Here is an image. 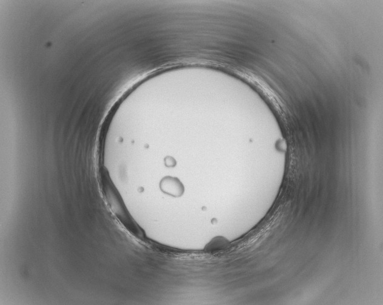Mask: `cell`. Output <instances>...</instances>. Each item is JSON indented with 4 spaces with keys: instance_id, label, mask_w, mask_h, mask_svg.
I'll return each mask as SVG.
<instances>
[{
    "instance_id": "6da1fadb",
    "label": "cell",
    "mask_w": 383,
    "mask_h": 305,
    "mask_svg": "<svg viewBox=\"0 0 383 305\" xmlns=\"http://www.w3.org/2000/svg\"><path fill=\"white\" fill-rule=\"evenodd\" d=\"M161 186L165 193L174 196H181L183 192L182 183L175 178H166L162 181Z\"/></svg>"
}]
</instances>
